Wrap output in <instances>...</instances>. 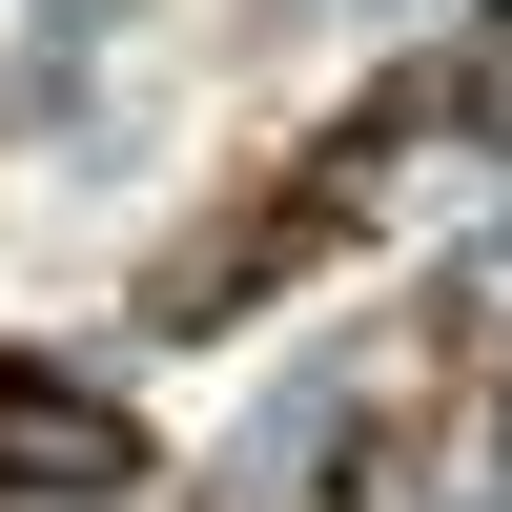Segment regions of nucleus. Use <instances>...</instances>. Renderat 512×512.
Here are the masks:
<instances>
[{
  "label": "nucleus",
  "instance_id": "1",
  "mask_svg": "<svg viewBox=\"0 0 512 512\" xmlns=\"http://www.w3.org/2000/svg\"><path fill=\"white\" fill-rule=\"evenodd\" d=\"M390 144H410V82H390L369 123H328L308 164H267V185H246L226 226H185V246H164V287H144V308H164V328H246V308H267L287 267H328V246L369 226V185H390Z\"/></svg>",
  "mask_w": 512,
  "mask_h": 512
},
{
  "label": "nucleus",
  "instance_id": "2",
  "mask_svg": "<svg viewBox=\"0 0 512 512\" xmlns=\"http://www.w3.org/2000/svg\"><path fill=\"white\" fill-rule=\"evenodd\" d=\"M164 451H144V410L103 390V369H62V349H0V492L21 512H123Z\"/></svg>",
  "mask_w": 512,
  "mask_h": 512
}]
</instances>
